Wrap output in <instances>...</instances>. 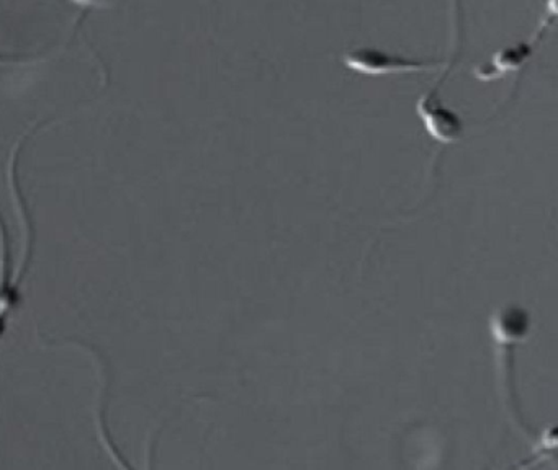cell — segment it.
<instances>
[{"label": "cell", "mask_w": 558, "mask_h": 470, "mask_svg": "<svg viewBox=\"0 0 558 470\" xmlns=\"http://www.w3.org/2000/svg\"><path fill=\"white\" fill-rule=\"evenodd\" d=\"M21 58H9V55H0V64H14V62H22Z\"/></svg>", "instance_id": "obj_5"}, {"label": "cell", "mask_w": 558, "mask_h": 470, "mask_svg": "<svg viewBox=\"0 0 558 470\" xmlns=\"http://www.w3.org/2000/svg\"><path fill=\"white\" fill-rule=\"evenodd\" d=\"M554 18L555 12L550 13L548 18L542 20L541 28L537 29L532 41L518 42V45L508 46V48H502L501 51L496 52L488 64L475 69L476 78L483 82L499 81L502 75L518 71L531 58L532 52L535 51L538 42H541L545 29L551 25Z\"/></svg>", "instance_id": "obj_2"}, {"label": "cell", "mask_w": 558, "mask_h": 470, "mask_svg": "<svg viewBox=\"0 0 558 470\" xmlns=\"http://www.w3.org/2000/svg\"><path fill=\"white\" fill-rule=\"evenodd\" d=\"M416 111L427 133L437 143H456L462 137V120L450 108L444 107L442 101L439 100V95H423L417 101Z\"/></svg>", "instance_id": "obj_3"}, {"label": "cell", "mask_w": 558, "mask_h": 470, "mask_svg": "<svg viewBox=\"0 0 558 470\" xmlns=\"http://www.w3.org/2000/svg\"><path fill=\"white\" fill-rule=\"evenodd\" d=\"M342 64L357 74L368 77L380 75L411 74V72H430L444 67L447 61H417L393 52L381 51L378 48H355L342 54Z\"/></svg>", "instance_id": "obj_1"}, {"label": "cell", "mask_w": 558, "mask_h": 470, "mask_svg": "<svg viewBox=\"0 0 558 470\" xmlns=\"http://www.w3.org/2000/svg\"><path fill=\"white\" fill-rule=\"evenodd\" d=\"M70 2L81 7V9H106V7L112 5L116 0H70Z\"/></svg>", "instance_id": "obj_4"}]
</instances>
